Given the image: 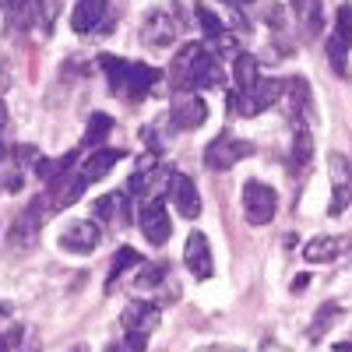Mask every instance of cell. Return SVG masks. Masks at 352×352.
I'll list each match as a JSON object with an SVG mask.
<instances>
[{
  "mask_svg": "<svg viewBox=\"0 0 352 352\" xmlns=\"http://www.w3.org/2000/svg\"><path fill=\"white\" fill-rule=\"evenodd\" d=\"M169 81L176 92H201L222 85V64L208 43H187L176 50L169 64Z\"/></svg>",
  "mask_w": 352,
  "mask_h": 352,
  "instance_id": "cell-1",
  "label": "cell"
},
{
  "mask_svg": "<svg viewBox=\"0 0 352 352\" xmlns=\"http://www.w3.org/2000/svg\"><path fill=\"white\" fill-rule=\"evenodd\" d=\"M99 67L109 81V92L113 96H124L131 102L144 99L159 85L162 71L159 67H148V64H131V60H120V56H99Z\"/></svg>",
  "mask_w": 352,
  "mask_h": 352,
  "instance_id": "cell-2",
  "label": "cell"
},
{
  "mask_svg": "<svg viewBox=\"0 0 352 352\" xmlns=\"http://www.w3.org/2000/svg\"><path fill=\"white\" fill-rule=\"evenodd\" d=\"M278 99H282V81L278 78H257L250 88H232L226 96L229 113H236V116H257L264 109H272Z\"/></svg>",
  "mask_w": 352,
  "mask_h": 352,
  "instance_id": "cell-3",
  "label": "cell"
},
{
  "mask_svg": "<svg viewBox=\"0 0 352 352\" xmlns=\"http://www.w3.org/2000/svg\"><path fill=\"white\" fill-rule=\"evenodd\" d=\"M159 303H131L120 317L124 324V349L127 352H144L148 349L152 331L159 328Z\"/></svg>",
  "mask_w": 352,
  "mask_h": 352,
  "instance_id": "cell-4",
  "label": "cell"
},
{
  "mask_svg": "<svg viewBox=\"0 0 352 352\" xmlns=\"http://www.w3.org/2000/svg\"><path fill=\"white\" fill-rule=\"evenodd\" d=\"M254 152H257L254 141H243V138H236V134H219V138L208 141V148H204V166L215 169V173H222V169H232L236 162L250 159Z\"/></svg>",
  "mask_w": 352,
  "mask_h": 352,
  "instance_id": "cell-5",
  "label": "cell"
},
{
  "mask_svg": "<svg viewBox=\"0 0 352 352\" xmlns=\"http://www.w3.org/2000/svg\"><path fill=\"white\" fill-rule=\"evenodd\" d=\"M349 50H352V4H342L335 14V28L328 36V64L338 78L349 74Z\"/></svg>",
  "mask_w": 352,
  "mask_h": 352,
  "instance_id": "cell-6",
  "label": "cell"
},
{
  "mask_svg": "<svg viewBox=\"0 0 352 352\" xmlns=\"http://www.w3.org/2000/svg\"><path fill=\"white\" fill-rule=\"evenodd\" d=\"M278 212V194L261 184V180H247L243 184V215L250 226H268Z\"/></svg>",
  "mask_w": 352,
  "mask_h": 352,
  "instance_id": "cell-7",
  "label": "cell"
},
{
  "mask_svg": "<svg viewBox=\"0 0 352 352\" xmlns=\"http://www.w3.org/2000/svg\"><path fill=\"white\" fill-rule=\"evenodd\" d=\"M166 201L176 208V215H184V219L201 215V194H197V187L187 173H169L166 176Z\"/></svg>",
  "mask_w": 352,
  "mask_h": 352,
  "instance_id": "cell-8",
  "label": "cell"
},
{
  "mask_svg": "<svg viewBox=\"0 0 352 352\" xmlns=\"http://www.w3.org/2000/svg\"><path fill=\"white\" fill-rule=\"evenodd\" d=\"M282 96H285V109H289V120L296 127H307L310 113H314V92H310V81L303 74H292L289 81H282Z\"/></svg>",
  "mask_w": 352,
  "mask_h": 352,
  "instance_id": "cell-9",
  "label": "cell"
},
{
  "mask_svg": "<svg viewBox=\"0 0 352 352\" xmlns=\"http://www.w3.org/2000/svg\"><path fill=\"white\" fill-rule=\"evenodd\" d=\"M138 226L144 232V240H148L152 247H162L169 240V232H173V222H169V212H166V204L159 197H148L141 204V212H138Z\"/></svg>",
  "mask_w": 352,
  "mask_h": 352,
  "instance_id": "cell-10",
  "label": "cell"
},
{
  "mask_svg": "<svg viewBox=\"0 0 352 352\" xmlns=\"http://www.w3.org/2000/svg\"><path fill=\"white\" fill-rule=\"evenodd\" d=\"M184 264L190 268V275L194 278H212L215 275V261H212V247H208V236L204 232H190L187 236V247H184Z\"/></svg>",
  "mask_w": 352,
  "mask_h": 352,
  "instance_id": "cell-11",
  "label": "cell"
},
{
  "mask_svg": "<svg viewBox=\"0 0 352 352\" xmlns=\"http://www.w3.org/2000/svg\"><path fill=\"white\" fill-rule=\"evenodd\" d=\"M99 226L92 222V219H78V222H71L64 232H60V250H67V254H92L96 247H99Z\"/></svg>",
  "mask_w": 352,
  "mask_h": 352,
  "instance_id": "cell-12",
  "label": "cell"
},
{
  "mask_svg": "<svg viewBox=\"0 0 352 352\" xmlns=\"http://www.w3.org/2000/svg\"><path fill=\"white\" fill-rule=\"evenodd\" d=\"M180 8H169V11H152L148 18H144V39H148L152 46H169L176 36H180Z\"/></svg>",
  "mask_w": 352,
  "mask_h": 352,
  "instance_id": "cell-13",
  "label": "cell"
},
{
  "mask_svg": "<svg viewBox=\"0 0 352 352\" xmlns=\"http://www.w3.org/2000/svg\"><path fill=\"white\" fill-rule=\"evenodd\" d=\"M194 18H197V25H201V32H204V39H208V43L222 46V53H236V39L229 36V28L222 25V18L212 8H204V0H197V4H194Z\"/></svg>",
  "mask_w": 352,
  "mask_h": 352,
  "instance_id": "cell-14",
  "label": "cell"
},
{
  "mask_svg": "<svg viewBox=\"0 0 352 352\" xmlns=\"http://www.w3.org/2000/svg\"><path fill=\"white\" fill-rule=\"evenodd\" d=\"M352 201V180H349V159H342L338 152L331 155V204L328 215H342Z\"/></svg>",
  "mask_w": 352,
  "mask_h": 352,
  "instance_id": "cell-15",
  "label": "cell"
},
{
  "mask_svg": "<svg viewBox=\"0 0 352 352\" xmlns=\"http://www.w3.org/2000/svg\"><path fill=\"white\" fill-rule=\"evenodd\" d=\"M106 11H109L106 0H78L74 11H71V28H74L78 36L99 32L102 21H106Z\"/></svg>",
  "mask_w": 352,
  "mask_h": 352,
  "instance_id": "cell-16",
  "label": "cell"
},
{
  "mask_svg": "<svg viewBox=\"0 0 352 352\" xmlns=\"http://www.w3.org/2000/svg\"><path fill=\"white\" fill-rule=\"evenodd\" d=\"M204 120H208V106H204L201 99H180V102H173V109H169V124L176 127V131H194V127H201Z\"/></svg>",
  "mask_w": 352,
  "mask_h": 352,
  "instance_id": "cell-17",
  "label": "cell"
},
{
  "mask_svg": "<svg viewBox=\"0 0 352 352\" xmlns=\"http://www.w3.org/2000/svg\"><path fill=\"white\" fill-rule=\"evenodd\" d=\"M342 254H349V236H314L307 247H303V257L310 264H331L338 261Z\"/></svg>",
  "mask_w": 352,
  "mask_h": 352,
  "instance_id": "cell-18",
  "label": "cell"
},
{
  "mask_svg": "<svg viewBox=\"0 0 352 352\" xmlns=\"http://www.w3.org/2000/svg\"><path fill=\"white\" fill-rule=\"evenodd\" d=\"M124 159V152L120 148H99V152H92L81 166H78V173H81V180L85 184H96V180H102L106 173H113V166Z\"/></svg>",
  "mask_w": 352,
  "mask_h": 352,
  "instance_id": "cell-19",
  "label": "cell"
},
{
  "mask_svg": "<svg viewBox=\"0 0 352 352\" xmlns=\"http://www.w3.org/2000/svg\"><path fill=\"white\" fill-rule=\"evenodd\" d=\"M314 162V134L307 127H296L292 134V144H289V173L292 176H303Z\"/></svg>",
  "mask_w": 352,
  "mask_h": 352,
  "instance_id": "cell-20",
  "label": "cell"
},
{
  "mask_svg": "<svg viewBox=\"0 0 352 352\" xmlns=\"http://www.w3.org/2000/svg\"><path fill=\"white\" fill-rule=\"evenodd\" d=\"M39 215H43V212H39V204H36V201L21 212V219H18V222H14V229H11V240H14L18 247H28V243H32V240L39 236V226H43V219H39Z\"/></svg>",
  "mask_w": 352,
  "mask_h": 352,
  "instance_id": "cell-21",
  "label": "cell"
},
{
  "mask_svg": "<svg viewBox=\"0 0 352 352\" xmlns=\"http://www.w3.org/2000/svg\"><path fill=\"white\" fill-rule=\"evenodd\" d=\"M96 219H102V222H131V204H127V197L124 194H106V197H99L96 201Z\"/></svg>",
  "mask_w": 352,
  "mask_h": 352,
  "instance_id": "cell-22",
  "label": "cell"
},
{
  "mask_svg": "<svg viewBox=\"0 0 352 352\" xmlns=\"http://www.w3.org/2000/svg\"><path fill=\"white\" fill-rule=\"evenodd\" d=\"M141 264V254L134 250V247H120L116 250V257H113V264H109V278H106V289H113L116 285V278L120 275H127L131 268H138Z\"/></svg>",
  "mask_w": 352,
  "mask_h": 352,
  "instance_id": "cell-23",
  "label": "cell"
},
{
  "mask_svg": "<svg viewBox=\"0 0 352 352\" xmlns=\"http://www.w3.org/2000/svg\"><path fill=\"white\" fill-rule=\"evenodd\" d=\"M257 78H261V71H257V56H250V53H236V60H232V81H236V88H250Z\"/></svg>",
  "mask_w": 352,
  "mask_h": 352,
  "instance_id": "cell-24",
  "label": "cell"
},
{
  "mask_svg": "<svg viewBox=\"0 0 352 352\" xmlns=\"http://www.w3.org/2000/svg\"><path fill=\"white\" fill-rule=\"evenodd\" d=\"M109 131H113V116H106V113H92V120H88V127H85V144H102L106 138H109Z\"/></svg>",
  "mask_w": 352,
  "mask_h": 352,
  "instance_id": "cell-25",
  "label": "cell"
},
{
  "mask_svg": "<svg viewBox=\"0 0 352 352\" xmlns=\"http://www.w3.org/2000/svg\"><path fill=\"white\" fill-rule=\"evenodd\" d=\"M162 275H166V264H141V275L134 278V285L138 289H152V285L162 282Z\"/></svg>",
  "mask_w": 352,
  "mask_h": 352,
  "instance_id": "cell-26",
  "label": "cell"
},
{
  "mask_svg": "<svg viewBox=\"0 0 352 352\" xmlns=\"http://www.w3.org/2000/svg\"><path fill=\"white\" fill-rule=\"evenodd\" d=\"M331 317H338V307L335 303H328L324 310H320V317L314 320V328H310V338H324V328H328Z\"/></svg>",
  "mask_w": 352,
  "mask_h": 352,
  "instance_id": "cell-27",
  "label": "cell"
},
{
  "mask_svg": "<svg viewBox=\"0 0 352 352\" xmlns=\"http://www.w3.org/2000/svg\"><path fill=\"white\" fill-rule=\"evenodd\" d=\"M320 25H324V21H320V4H317V8L310 11V21H307V32H310V36H317V32H320Z\"/></svg>",
  "mask_w": 352,
  "mask_h": 352,
  "instance_id": "cell-28",
  "label": "cell"
},
{
  "mask_svg": "<svg viewBox=\"0 0 352 352\" xmlns=\"http://www.w3.org/2000/svg\"><path fill=\"white\" fill-rule=\"evenodd\" d=\"M222 4H229V8H236V11H240V8H247V4H250V0H222Z\"/></svg>",
  "mask_w": 352,
  "mask_h": 352,
  "instance_id": "cell-29",
  "label": "cell"
},
{
  "mask_svg": "<svg viewBox=\"0 0 352 352\" xmlns=\"http://www.w3.org/2000/svg\"><path fill=\"white\" fill-rule=\"evenodd\" d=\"M18 335H11V338H0V352H11V342H14Z\"/></svg>",
  "mask_w": 352,
  "mask_h": 352,
  "instance_id": "cell-30",
  "label": "cell"
},
{
  "mask_svg": "<svg viewBox=\"0 0 352 352\" xmlns=\"http://www.w3.org/2000/svg\"><path fill=\"white\" fill-rule=\"evenodd\" d=\"M289 4H292V11H303V8L310 4V0H289Z\"/></svg>",
  "mask_w": 352,
  "mask_h": 352,
  "instance_id": "cell-31",
  "label": "cell"
},
{
  "mask_svg": "<svg viewBox=\"0 0 352 352\" xmlns=\"http://www.w3.org/2000/svg\"><path fill=\"white\" fill-rule=\"evenodd\" d=\"M335 352H352V345H349V342H338V345H335Z\"/></svg>",
  "mask_w": 352,
  "mask_h": 352,
  "instance_id": "cell-32",
  "label": "cell"
},
{
  "mask_svg": "<svg viewBox=\"0 0 352 352\" xmlns=\"http://www.w3.org/2000/svg\"><path fill=\"white\" fill-rule=\"evenodd\" d=\"M0 159H4V141H0Z\"/></svg>",
  "mask_w": 352,
  "mask_h": 352,
  "instance_id": "cell-33",
  "label": "cell"
},
{
  "mask_svg": "<svg viewBox=\"0 0 352 352\" xmlns=\"http://www.w3.org/2000/svg\"><path fill=\"white\" fill-rule=\"evenodd\" d=\"M0 4H4V0H0Z\"/></svg>",
  "mask_w": 352,
  "mask_h": 352,
  "instance_id": "cell-34",
  "label": "cell"
}]
</instances>
